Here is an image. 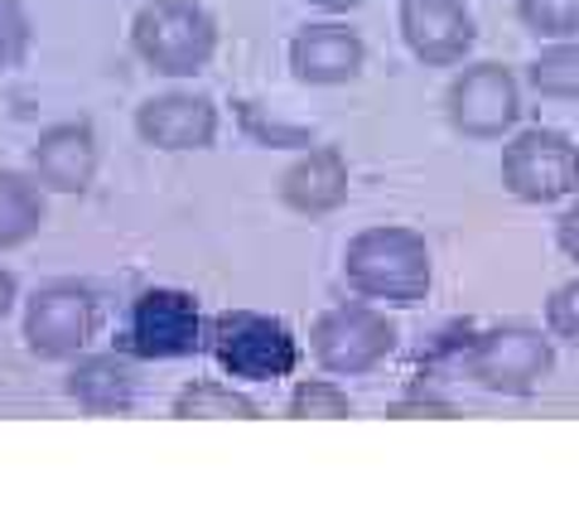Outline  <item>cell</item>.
<instances>
[{"label":"cell","instance_id":"obj_5","mask_svg":"<svg viewBox=\"0 0 579 522\" xmlns=\"http://www.w3.org/2000/svg\"><path fill=\"white\" fill-rule=\"evenodd\" d=\"M204 309L180 286H145L126 305L116 329V349L140 363H170L204 349Z\"/></svg>","mask_w":579,"mask_h":522},{"label":"cell","instance_id":"obj_11","mask_svg":"<svg viewBox=\"0 0 579 522\" xmlns=\"http://www.w3.org/2000/svg\"><path fill=\"white\" fill-rule=\"evenodd\" d=\"M218 102L194 87H170L136 107V136L155 150H208L218 141Z\"/></svg>","mask_w":579,"mask_h":522},{"label":"cell","instance_id":"obj_22","mask_svg":"<svg viewBox=\"0 0 579 522\" xmlns=\"http://www.w3.org/2000/svg\"><path fill=\"white\" fill-rule=\"evenodd\" d=\"M545 335L579 343V276L565 286H555L551 300H545Z\"/></svg>","mask_w":579,"mask_h":522},{"label":"cell","instance_id":"obj_15","mask_svg":"<svg viewBox=\"0 0 579 522\" xmlns=\"http://www.w3.org/2000/svg\"><path fill=\"white\" fill-rule=\"evenodd\" d=\"M63 392L73 397L87 416H121L136 402V368H131L126 353H77L69 359V377H63Z\"/></svg>","mask_w":579,"mask_h":522},{"label":"cell","instance_id":"obj_9","mask_svg":"<svg viewBox=\"0 0 579 522\" xmlns=\"http://www.w3.org/2000/svg\"><path fill=\"white\" fill-rule=\"evenodd\" d=\"M444 112L449 126L469 141H497L521 121V83L507 63L483 59L454 73L449 93H444Z\"/></svg>","mask_w":579,"mask_h":522},{"label":"cell","instance_id":"obj_1","mask_svg":"<svg viewBox=\"0 0 579 522\" xmlns=\"http://www.w3.org/2000/svg\"><path fill=\"white\" fill-rule=\"evenodd\" d=\"M343 281L362 300L386 309H416L430 300L434 262L426 232L406 223H372L353 232L343 247Z\"/></svg>","mask_w":579,"mask_h":522},{"label":"cell","instance_id":"obj_12","mask_svg":"<svg viewBox=\"0 0 579 522\" xmlns=\"http://www.w3.org/2000/svg\"><path fill=\"white\" fill-rule=\"evenodd\" d=\"M401 39L426 69H454L478 44L473 10L464 0H401Z\"/></svg>","mask_w":579,"mask_h":522},{"label":"cell","instance_id":"obj_25","mask_svg":"<svg viewBox=\"0 0 579 522\" xmlns=\"http://www.w3.org/2000/svg\"><path fill=\"white\" fill-rule=\"evenodd\" d=\"M410 411H426V416H454V406L444 402V397H430V392H410V397H401V402L392 406V416H410Z\"/></svg>","mask_w":579,"mask_h":522},{"label":"cell","instance_id":"obj_17","mask_svg":"<svg viewBox=\"0 0 579 522\" xmlns=\"http://www.w3.org/2000/svg\"><path fill=\"white\" fill-rule=\"evenodd\" d=\"M527 83L551 102H579V35L545 39V49L527 63Z\"/></svg>","mask_w":579,"mask_h":522},{"label":"cell","instance_id":"obj_3","mask_svg":"<svg viewBox=\"0 0 579 522\" xmlns=\"http://www.w3.org/2000/svg\"><path fill=\"white\" fill-rule=\"evenodd\" d=\"M204 343L232 383H275L299 368V339L290 335V325L275 315H256V309L218 315L204 329Z\"/></svg>","mask_w":579,"mask_h":522},{"label":"cell","instance_id":"obj_26","mask_svg":"<svg viewBox=\"0 0 579 522\" xmlns=\"http://www.w3.org/2000/svg\"><path fill=\"white\" fill-rule=\"evenodd\" d=\"M15 300H20V281H15V271H10V266H0V325H5V315L15 309Z\"/></svg>","mask_w":579,"mask_h":522},{"label":"cell","instance_id":"obj_21","mask_svg":"<svg viewBox=\"0 0 579 522\" xmlns=\"http://www.w3.org/2000/svg\"><path fill=\"white\" fill-rule=\"evenodd\" d=\"M29 39H35V25H29L25 5H20V0H0V69L25 63Z\"/></svg>","mask_w":579,"mask_h":522},{"label":"cell","instance_id":"obj_20","mask_svg":"<svg viewBox=\"0 0 579 522\" xmlns=\"http://www.w3.org/2000/svg\"><path fill=\"white\" fill-rule=\"evenodd\" d=\"M285 416H353V397L333 377H305L290 387Z\"/></svg>","mask_w":579,"mask_h":522},{"label":"cell","instance_id":"obj_23","mask_svg":"<svg viewBox=\"0 0 579 522\" xmlns=\"http://www.w3.org/2000/svg\"><path fill=\"white\" fill-rule=\"evenodd\" d=\"M242 126H247V136L261 141V146H309V141H315L305 126H285V121H261L256 102H242Z\"/></svg>","mask_w":579,"mask_h":522},{"label":"cell","instance_id":"obj_6","mask_svg":"<svg viewBox=\"0 0 579 522\" xmlns=\"http://www.w3.org/2000/svg\"><path fill=\"white\" fill-rule=\"evenodd\" d=\"M396 319L372 300H343L309 325V353L333 377H362L396 353Z\"/></svg>","mask_w":579,"mask_h":522},{"label":"cell","instance_id":"obj_16","mask_svg":"<svg viewBox=\"0 0 579 522\" xmlns=\"http://www.w3.org/2000/svg\"><path fill=\"white\" fill-rule=\"evenodd\" d=\"M44 218H49V204H44V189L35 174L0 170V252L35 242Z\"/></svg>","mask_w":579,"mask_h":522},{"label":"cell","instance_id":"obj_24","mask_svg":"<svg viewBox=\"0 0 579 522\" xmlns=\"http://www.w3.org/2000/svg\"><path fill=\"white\" fill-rule=\"evenodd\" d=\"M555 247L570 262H579V189L570 194V204L560 208V218H555Z\"/></svg>","mask_w":579,"mask_h":522},{"label":"cell","instance_id":"obj_18","mask_svg":"<svg viewBox=\"0 0 579 522\" xmlns=\"http://www.w3.org/2000/svg\"><path fill=\"white\" fill-rule=\"evenodd\" d=\"M174 416L194 421V416H261V406L251 402L242 387L232 383H218V377H198V383H184L180 392H174Z\"/></svg>","mask_w":579,"mask_h":522},{"label":"cell","instance_id":"obj_19","mask_svg":"<svg viewBox=\"0 0 579 522\" xmlns=\"http://www.w3.org/2000/svg\"><path fill=\"white\" fill-rule=\"evenodd\" d=\"M517 20L537 39H575L579 35V0H517Z\"/></svg>","mask_w":579,"mask_h":522},{"label":"cell","instance_id":"obj_7","mask_svg":"<svg viewBox=\"0 0 579 522\" xmlns=\"http://www.w3.org/2000/svg\"><path fill=\"white\" fill-rule=\"evenodd\" d=\"M97 319L102 309H97L93 286L73 281V276L44 281L25 300V349L44 363H69L97 339Z\"/></svg>","mask_w":579,"mask_h":522},{"label":"cell","instance_id":"obj_8","mask_svg":"<svg viewBox=\"0 0 579 522\" xmlns=\"http://www.w3.org/2000/svg\"><path fill=\"white\" fill-rule=\"evenodd\" d=\"M503 189L521 204H560L579 189V146L555 126H527L503 146Z\"/></svg>","mask_w":579,"mask_h":522},{"label":"cell","instance_id":"obj_14","mask_svg":"<svg viewBox=\"0 0 579 522\" xmlns=\"http://www.w3.org/2000/svg\"><path fill=\"white\" fill-rule=\"evenodd\" d=\"M348 194H353V170L338 146H309L281 174V204L290 214H305V218L338 214L348 204Z\"/></svg>","mask_w":579,"mask_h":522},{"label":"cell","instance_id":"obj_2","mask_svg":"<svg viewBox=\"0 0 579 522\" xmlns=\"http://www.w3.org/2000/svg\"><path fill=\"white\" fill-rule=\"evenodd\" d=\"M131 49L160 77H198L218 53V20L198 0H145L131 20Z\"/></svg>","mask_w":579,"mask_h":522},{"label":"cell","instance_id":"obj_4","mask_svg":"<svg viewBox=\"0 0 579 522\" xmlns=\"http://www.w3.org/2000/svg\"><path fill=\"white\" fill-rule=\"evenodd\" d=\"M464 368H469L473 383L493 397H531L551 383L555 343H551V335H541L537 325L507 319V325H493V329H483V335L469 339Z\"/></svg>","mask_w":579,"mask_h":522},{"label":"cell","instance_id":"obj_13","mask_svg":"<svg viewBox=\"0 0 579 522\" xmlns=\"http://www.w3.org/2000/svg\"><path fill=\"white\" fill-rule=\"evenodd\" d=\"M102 165V146H97L93 121H53L39 131V141L29 146V174L39 180L44 194H83L97 180Z\"/></svg>","mask_w":579,"mask_h":522},{"label":"cell","instance_id":"obj_27","mask_svg":"<svg viewBox=\"0 0 579 522\" xmlns=\"http://www.w3.org/2000/svg\"><path fill=\"white\" fill-rule=\"evenodd\" d=\"M305 5H315V10H324V15H348V10H358V5H367V0H305Z\"/></svg>","mask_w":579,"mask_h":522},{"label":"cell","instance_id":"obj_10","mask_svg":"<svg viewBox=\"0 0 579 522\" xmlns=\"http://www.w3.org/2000/svg\"><path fill=\"white\" fill-rule=\"evenodd\" d=\"M285 63L295 73V83H305V87H343L362 77L367 44L343 20H309V25H299L290 35Z\"/></svg>","mask_w":579,"mask_h":522}]
</instances>
